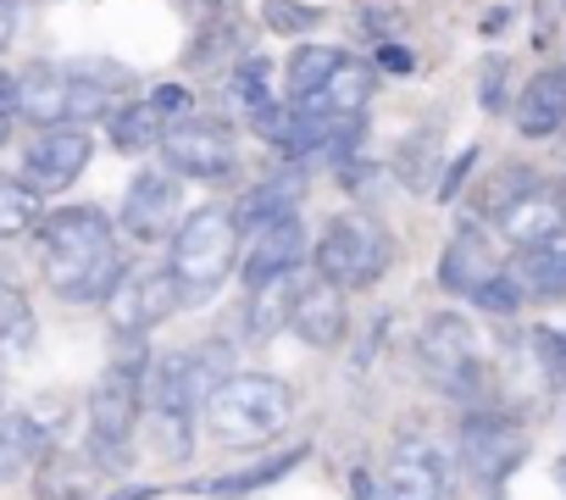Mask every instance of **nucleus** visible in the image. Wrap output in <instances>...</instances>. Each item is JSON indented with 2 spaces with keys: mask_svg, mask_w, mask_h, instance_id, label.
I'll use <instances>...</instances> for the list:
<instances>
[{
  "mask_svg": "<svg viewBox=\"0 0 566 500\" xmlns=\"http://www.w3.org/2000/svg\"><path fill=\"white\" fill-rule=\"evenodd\" d=\"M34 340H40L34 306L23 301V290H18V284L0 279V345H7L12 356H29V351H34Z\"/></svg>",
  "mask_w": 566,
  "mask_h": 500,
  "instance_id": "nucleus-27",
  "label": "nucleus"
},
{
  "mask_svg": "<svg viewBox=\"0 0 566 500\" xmlns=\"http://www.w3.org/2000/svg\"><path fill=\"white\" fill-rule=\"evenodd\" d=\"M295 295H301V268L277 273V279H261V284L250 290V306H244V334H250L255 345H266L283 323H290Z\"/></svg>",
  "mask_w": 566,
  "mask_h": 500,
  "instance_id": "nucleus-21",
  "label": "nucleus"
},
{
  "mask_svg": "<svg viewBox=\"0 0 566 500\" xmlns=\"http://www.w3.org/2000/svg\"><path fill=\"white\" fill-rule=\"evenodd\" d=\"M505 73H511L505 56H489L478 67V101H483V112H505Z\"/></svg>",
  "mask_w": 566,
  "mask_h": 500,
  "instance_id": "nucleus-35",
  "label": "nucleus"
},
{
  "mask_svg": "<svg viewBox=\"0 0 566 500\" xmlns=\"http://www.w3.org/2000/svg\"><path fill=\"white\" fill-rule=\"evenodd\" d=\"M373 84H378V73H373L367 62L339 56V67L323 79V90H317L312 101H290V106H301V112H323V117H356V112H367Z\"/></svg>",
  "mask_w": 566,
  "mask_h": 500,
  "instance_id": "nucleus-20",
  "label": "nucleus"
},
{
  "mask_svg": "<svg viewBox=\"0 0 566 500\" xmlns=\"http://www.w3.org/2000/svg\"><path fill=\"white\" fill-rule=\"evenodd\" d=\"M40 273L62 301H101L117 273V233L106 222V211L95 206H62L40 217Z\"/></svg>",
  "mask_w": 566,
  "mask_h": 500,
  "instance_id": "nucleus-1",
  "label": "nucleus"
},
{
  "mask_svg": "<svg viewBox=\"0 0 566 500\" xmlns=\"http://www.w3.org/2000/svg\"><path fill=\"white\" fill-rule=\"evenodd\" d=\"M389 262H395V239H389V228H384L378 217H367V211H339V217L323 228L317 250H312V268H317L328 284H339V290H367V284H378V279L389 273Z\"/></svg>",
  "mask_w": 566,
  "mask_h": 500,
  "instance_id": "nucleus-4",
  "label": "nucleus"
},
{
  "mask_svg": "<svg viewBox=\"0 0 566 500\" xmlns=\"http://www.w3.org/2000/svg\"><path fill=\"white\" fill-rule=\"evenodd\" d=\"M494 222H500V233H505L511 244H533V239L566 228V189H544V184H533V189H522Z\"/></svg>",
  "mask_w": 566,
  "mask_h": 500,
  "instance_id": "nucleus-18",
  "label": "nucleus"
},
{
  "mask_svg": "<svg viewBox=\"0 0 566 500\" xmlns=\"http://www.w3.org/2000/svg\"><path fill=\"white\" fill-rule=\"evenodd\" d=\"M150 106H156L161 117H178V112L189 106V90H184V84H161V90L150 95Z\"/></svg>",
  "mask_w": 566,
  "mask_h": 500,
  "instance_id": "nucleus-40",
  "label": "nucleus"
},
{
  "mask_svg": "<svg viewBox=\"0 0 566 500\" xmlns=\"http://www.w3.org/2000/svg\"><path fill=\"white\" fill-rule=\"evenodd\" d=\"M12 117H18V79L0 73V123H12Z\"/></svg>",
  "mask_w": 566,
  "mask_h": 500,
  "instance_id": "nucleus-42",
  "label": "nucleus"
},
{
  "mask_svg": "<svg viewBox=\"0 0 566 500\" xmlns=\"http://www.w3.org/2000/svg\"><path fill=\"white\" fill-rule=\"evenodd\" d=\"M450 478H444V461L428 439L406 434L389 461H384V478H378V494L373 500H444Z\"/></svg>",
  "mask_w": 566,
  "mask_h": 500,
  "instance_id": "nucleus-12",
  "label": "nucleus"
},
{
  "mask_svg": "<svg viewBox=\"0 0 566 500\" xmlns=\"http://www.w3.org/2000/svg\"><path fill=\"white\" fill-rule=\"evenodd\" d=\"M301 262H306V222H301V211L255 228L250 250H239V273H244L250 290H255L261 279H277V273L301 268Z\"/></svg>",
  "mask_w": 566,
  "mask_h": 500,
  "instance_id": "nucleus-14",
  "label": "nucleus"
},
{
  "mask_svg": "<svg viewBox=\"0 0 566 500\" xmlns=\"http://www.w3.org/2000/svg\"><path fill=\"white\" fill-rule=\"evenodd\" d=\"M306 189H312L306 162H290V167H272L255 189H244V200L228 206V211H233L239 233H255V228H266V222H277V217H295V211L306 206Z\"/></svg>",
  "mask_w": 566,
  "mask_h": 500,
  "instance_id": "nucleus-13",
  "label": "nucleus"
},
{
  "mask_svg": "<svg viewBox=\"0 0 566 500\" xmlns=\"http://www.w3.org/2000/svg\"><path fill=\"white\" fill-rule=\"evenodd\" d=\"M472 162H478V150H472V145H467V150H461L455 162H444V178L433 184V195H439V200H455V189L467 184V173H472Z\"/></svg>",
  "mask_w": 566,
  "mask_h": 500,
  "instance_id": "nucleus-37",
  "label": "nucleus"
},
{
  "mask_svg": "<svg viewBox=\"0 0 566 500\" xmlns=\"http://www.w3.org/2000/svg\"><path fill=\"white\" fill-rule=\"evenodd\" d=\"M150 428H156V450H161V456L184 461V456L195 450V439H189L195 417H189V412H150Z\"/></svg>",
  "mask_w": 566,
  "mask_h": 500,
  "instance_id": "nucleus-33",
  "label": "nucleus"
},
{
  "mask_svg": "<svg viewBox=\"0 0 566 500\" xmlns=\"http://www.w3.org/2000/svg\"><path fill=\"white\" fill-rule=\"evenodd\" d=\"M566 128V90H560V67L555 73H538L522 101H516V134L522 139H549Z\"/></svg>",
  "mask_w": 566,
  "mask_h": 500,
  "instance_id": "nucleus-22",
  "label": "nucleus"
},
{
  "mask_svg": "<svg viewBox=\"0 0 566 500\" xmlns=\"http://www.w3.org/2000/svg\"><path fill=\"white\" fill-rule=\"evenodd\" d=\"M533 184H538V178H533L522 162H505V167H500V173H494V178L478 189V211H483V217H500V211H505L522 189H533Z\"/></svg>",
  "mask_w": 566,
  "mask_h": 500,
  "instance_id": "nucleus-31",
  "label": "nucleus"
},
{
  "mask_svg": "<svg viewBox=\"0 0 566 500\" xmlns=\"http://www.w3.org/2000/svg\"><path fill=\"white\" fill-rule=\"evenodd\" d=\"M228 90H233V101H239L244 117H255L261 106H272V67H266V56H244V62L233 67Z\"/></svg>",
  "mask_w": 566,
  "mask_h": 500,
  "instance_id": "nucleus-30",
  "label": "nucleus"
},
{
  "mask_svg": "<svg viewBox=\"0 0 566 500\" xmlns=\"http://www.w3.org/2000/svg\"><path fill=\"white\" fill-rule=\"evenodd\" d=\"M184 284L161 268V273H117V284L101 295L112 334H150L156 323H167L184 306Z\"/></svg>",
  "mask_w": 566,
  "mask_h": 500,
  "instance_id": "nucleus-8",
  "label": "nucleus"
},
{
  "mask_svg": "<svg viewBox=\"0 0 566 500\" xmlns=\"http://www.w3.org/2000/svg\"><path fill=\"white\" fill-rule=\"evenodd\" d=\"M34 500H90V467L67 450H45L40 478H34Z\"/></svg>",
  "mask_w": 566,
  "mask_h": 500,
  "instance_id": "nucleus-26",
  "label": "nucleus"
},
{
  "mask_svg": "<svg viewBox=\"0 0 566 500\" xmlns=\"http://www.w3.org/2000/svg\"><path fill=\"white\" fill-rule=\"evenodd\" d=\"M23 467H29V456H23V450H18L12 439H0V483H12V478H18Z\"/></svg>",
  "mask_w": 566,
  "mask_h": 500,
  "instance_id": "nucleus-41",
  "label": "nucleus"
},
{
  "mask_svg": "<svg viewBox=\"0 0 566 500\" xmlns=\"http://www.w3.org/2000/svg\"><path fill=\"white\" fill-rule=\"evenodd\" d=\"M533 345H538V362H544V367H549V373L566 384V334H549V329H538V334H533Z\"/></svg>",
  "mask_w": 566,
  "mask_h": 500,
  "instance_id": "nucleus-38",
  "label": "nucleus"
},
{
  "mask_svg": "<svg viewBox=\"0 0 566 500\" xmlns=\"http://www.w3.org/2000/svg\"><path fill=\"white\" fill-rule=\"evenodd\" d=\"M301 461H306V450L295 445V450H277V456H272V461H261V467H244V472H228V478L195 483V494H217V500H233V494H255V489L277 483L283 472H295Z\"/></svg>",
  "mask_w": 566,
  "mask_h": 500,
  "instance_id": "nucleus-25",
  "label": "nucleus"
},
{
  "mask_svg": "<svg viewBox=\"0 0 566 500\" xmlns=\"http://www.w3.org/2000/svg\"><path fill=\"white\" fill-rule=\"evenodd\" d=\"M184 211V178L167 167H139L123 195V228L134 239H167Z\"/></svg>",
  "mask_w": 566,
  "mask_h": 500,
  "instance_id": "nucleus-11",
  "label": "nucleus"
},
{
  "mask_svg": "<svg viewBox=\"0 0 566 500\" xmlns=\"http://www.w3.org/2000/svg\"><path fill=\"white\" fill-rule=\"evenodd\" d=\"M67 67H51V62H34L23 79H18V117L34 123V128H62L67 123Z\"/></svg>",
  "mask_w": 566,
  "mask_h": 500,
  "instance_id": "nucleus-19",
  "label": "nucleus"
},
{
  "mask_svg": "<svg viewBox=\"0 0 566 500\" xmlns=\"http://www.w3.org/2000/svg\"><path fill=\"white\" fill-rule=\"evenodd\" d=\"M295 417V389L272 378V373H228L211 395H206V423L217 434V445H266L272 434H283Z\"/></svg>",
  "mask_w": 566,
  "mask_h": 500,
  "instance_id": "nucleus-2",
  "label": "nucleus"
},
{
  "mask_svg": "<svg viewBox=\"0 0 566 500\" xmlns=\"http://www.w3.org/2000/svg\"><path fill=\"white\" fill-rule=\"evenodd\" d=\"M161 162L178 178H200V184H222L239 173V145L228 134V123L217 117H178L161 128Z\"/></svg>",
  "mask_w": 566,
  "mask_h": 500,
  "instance_id": "nucleus-7",
  "label": "nucleus"
},
{
  "mask_svg": "<svg viewBox=\"0 0 566 500\" xmlns=\"http://www.w3.org/2000/svg\"><path fill=\"white\" fill-rule=\"evenodd\" d=\"M417 362L428 367V378L455 395V400H472V406H489V373L478 362V334L467 317L455 312H433L417 334Z\"/></svg>",
  "mask_w": 566,
  "mask_h": 500,
  "instance_id": "nucleus-5",
  "label": "nucleus"
},
{
  "mask_svg": "<svg viewBox=\"0 0 566 500\" xmlns=\"http://www.w3.org/2000/svg\"><path fill=\"white\" fill-rule=\"evenodd\" d=\"M112 500H150V489H145V483H134V489H117Z\"/></svg>",
  "mask_w": 566,
  "mask_h": 500,
  "instance_id": "nucleus-45",
  "label": "nucleus"
},
{
  "mask_svg": "<svg viewBox=\"0 0 566 500\" xmlns=\"http://www.w3.org/2000/svg\"><path fill=\"white\" fill-rule=\"evenodd\" d=\"M527 456V434L511 412L500 406H472V417L461 423V461L478 483H500L516 472V461Z\"/></svg>",
  "mask_w": 566,
  "mask_h": 500,
  "instance_id": "nucleus-9",
  "label": "nucleus"
},
{
  "mask_svg": "<svg viewBox=\"0 0 566 500\" xmlns=\"http://www.w3.org/2000/svg\"><path fill=\"white\" fill-rule=\"evenodd\" d=\"M7 134H12V123H0V145H7Z\"/></svg>",
  "mask_w": 566,
  "mask_h": 500,
  "instance_id": "nucleus-46",
  "label": "nucleus"
},
{
  "mask_svg": "<svg viewBox=\"0 0 566 500\" xmlns=\"http://www.w3.org/2000/svg\"><path fill=\"white\" fill-rule=\"evenodd\" d=\"M266 23H272L277 34H301V29L323 23V12H317V7H290V0H266Z\"/></svg>",
  "mask_w": 566,
  "mask_h": 500,
  "instance_id": "nucleus-36",
  "label": "nucleus"
},
{
  "mask_svg": "<svg viewBox=\"0 0 566 500\" xmlns=\"http://www.w3.org/2000/svg\"><path fill=\"white\" fill-rule=\"evenodd\" d=\"M12 29H18V18H12V7H7V0H0V51L12 45Z\"/></svg>",
  "mask_w": 566,
  "mask_h": 500,
  "instance_id": "nucleus-43",
  "label": "nucleus"
},
{
  "mask_svg": "<svg viewBox=\"0 0 566 500\" xmlns=\"http://www.w3.org/2000/svg\"><path fill=\"white\" fill-rule=\"evenodd\" d=\"M439 123H422L417 134H406L400 145H395V178L406 184V189H433V167H444L439 162Z\"/></svg>",
  "mask_w": 566,
  "mask_h": 500,
  "instance_id": "nucleus-24",
  "label": "nucleus"
},
{
  "mask_svg": "<svg viewBox=\"0 0 566 500\" xmlns=\"http://www.w3.org/2000/svg\"><path fill=\"white\" fill-rule=\"evenodd\" d=\"M339 56L345 51H334V45H295V56H290V101H312L323 90V79L339 67Z\"/></svg>",
  "mask_w": 566,
  "mask_h": 500,
  "instance_id": "nucleus-29",
  "label": "nucleus"
},
{
  "mask_svg": "<svg viewBox=\"0 0 566 500\" xmlns=\"http://www.w3.org/2000/svg\"><path fill=\"white\" fill-rule=\"evenodd\" d=\"M139 384L145 373H128V367H106L101 384L90 389V450L101 467L123 472L134 461V428H139Z\"/></svg>",
  "mask_w": 566,
  "mask_h": 500,
  "instance_id": "nucleus-6",
  "label": "nucleus"
},
{
  "mask_svg": "<svg viewBox=\"0 0 566 500\" xmlns=\"http://www.w3.org/2000/svg\"><path fill=\"white\" fill-rule=\"evenodd\" d=\"M522 257H516V284L527 301H560L566 295V228L533 239V244H516Z\"/></svg>",
  "mask_w": 566,
  "mask_h": 500,
  "instance_id": "nucleus-17",
  "label": "nucleus"
},
{
  "mask_svg": "<svg viewBox=\"0 0 566 500\" xmlns=\"http://www.w3.org/2000/svg\"><path fill=\"white\" fill-rule=\"evenodd\" d=\"M40 217H45V206H40V195H34L23 178H0V239L34 233Z\"/></svg>",
  "mask_w": 566,
  "mask_h": 500,
  "instance_id": "nucleus-28",
  "label": "nucleus"
},
{
  "mask_svg": "<svg viewBox=\"0 0 566 500\" xmlns=\"http://www.w3.org/2000/svg\"><path fill=\"white\" fill-rule=\"evenodd\" d=\"M184 7H189L195 18H217V12L228 7V0H184Z\"/></svg>",
  "mask_w": 566,
  "mask_h": 500,
  "instance_id": "nucleus-44",
  "label": "nucleus"
},
{
  "mask_svg": "<svg viewBox=\"0 0 566 500\" xmlns=\"http://www.w3.org/2000/svg\"><path fill=\"white\" fill-rule=\"evenodd\" d=\"M361 29H367V40H400L406 12L395 7V0H361Z\"/></svg>",
  "mask_w": 566,
  "mask_h": 500,
  "instance_id": "nucleus-34",
  "label": "nucleus"
},
{
  "mask_svg": "<svg viewBox=\"0 0 566 500\" xmlns=\"http://www.w3.org/2000/svg\"><path fill=\"white\" fill-rule=\"evenodd\" d=\"M472 301L483 306V312H494V317H511V312H522V284H516V273L511 268H500L494 279H483L478 290H472Z\"/></svg>",
  "mask_w": 566,
  "mask_h": 500,
  "instance_id": "nucleus-32",
  "label": "nucleus"
},
{
  "mask_svg": "<svg viewBox=\"0 0 566 500\" xmlns=\"http://www.w3.org/2000/svg\"><path fill=\"white\" fill-rule=\"evenodd\" d=\"M500 273V257H494V244H489V233L478 228V222H467L450 244H444V257H439V284L450 290V295H472L483 279H494Z\"/></svg>",
  "mask_w": 566,
  "mask_h": 500,
  "instance_id": "nucleus-16",
  "label": "nucleus"
},
{
  "mask_svg": "<svg viewBox=\"0 0 566 500\" xmlns=\"http://www.w3.org/2000/svg\"><path fill=\"white\" fill-rule=\"evenodd\" d=\"M339 295H345V290L328 284L323 273L301 279V295H295L290 323H295V334H301L312 351H334V345L345 340V301H339Z\"/></svg>",
  "mask_w": 566,
  "mask_h": 500,
  "instance_id": "nucleus-15",
  "label": "nucleus"
},
{
  "mask_svg": "<svg viewBox=\"0 0 566 500\" xmlns=\"http://www.w3.org/2000/svg\"><path fill=\"white\" fill-rule=\"evenodd\" d=\"M161 112L150 106V101H128V106H112L106 112V134H112V145L123 150V156H139V150H150L156 139H161Z\"/></svg>",
  "mask_w": 566,
  "mask_h": 500,
  "instance_id": "nucleus-23",
  "label": "nucleus"
},
{
  "mask_svg": "<svg viewBox=\"0 0 566 500\" xmlns=\"http://www.w3.org/2000/svg\"><path fill=\"white\" fill-rule=\"evenodd\" d=\"M378 67H384V73H411L417 56H411L400 40H378Z\"/></svg>",
  "mask_w": 566,
  "mask_h": 500,
  "instance_id": "nucleus-39",
  "label": "nucleus"
},
{
  "mask_svg": "<svg viewBox=\"0 0 566 500\" xmlns=\"http://www.w3.org/2000/svg\"><path fill=\"white\" fill-rule=\"evenodd\" d=\"M239 268V222L228 206H200L178 222L172 233V257H167V273L184 284L189 306L217 295V284Z\"/></svg>",
  "mask_w": 566,
  "mask_h": 500,
  "instance_id": "nucleus-3",
  "label": "nucleus"
},
{
  "mask_svg": "<svg viewBox=\"0 0 566 500\" xmlns=\"http://www.w3.org/2000/svg\"><path fill=\"white\" fill-rule=\"evenodd\" d=\"M90 156H95V139L84 128H40L34 145L23 150V184L34 195H62L84 178Z\"/></svg>",
  "mask_w": 566,
  "mask_h": 500,
  "instance_id": "nucleus-10",
  "label": "nucleus"
}]
</instances>
